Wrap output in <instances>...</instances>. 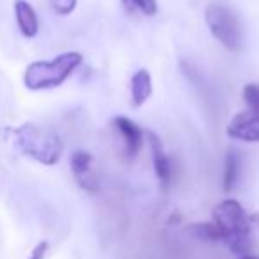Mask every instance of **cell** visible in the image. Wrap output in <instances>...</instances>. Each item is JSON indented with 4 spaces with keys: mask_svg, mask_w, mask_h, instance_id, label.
I'll use <instances>...</instances> for the list:
<instances>
[{
    "mask_svg": "<svg viewBox=\"0 0 259 259\" xmlns=\"http://www.w3.org/2000/svg\"><path fill=\"white\" fill-rule=\"evenodd\" d=\"M11 135L15 146L23 155L43 165H55L62 158L64 142L55 130L34 122H25L13 130Z\"/></svg>",
    "mask_w": 259,
    "mask_h": 259,
    "instance_id": "2",
    "label": "cell"
},
{
    "mask_svg": "<svg viewBox=\"0 0 259 259\" xmlns=\"http://www.w3.org/2000/svg\"><path fill=\"white\" fill-rule=\"evenodd\" d=\"M248 219H250L252 226H255L259 229V213H252V215H248Z\"/></svg>",
    "mask_w": 259,
    "mask_h": 259,
    "instance_id": "17",
    "label": "cell"
},
{
    "mask_svg": "<svg viewBox=\"0 0 259 259\" xmlns=\"http://www.w3.org/2000/svg\"><path fill=\"white\" fill-rule=\"evenodd\" d=\"M227 135L234 141L259 142V112L245 110L236 114L227 124Z\"/></svg>",
    "mask_w": 259,
    "mask_h": 259,
    "instance_id": "5",
    "label": "cell"
},
{
    "mask_svg": "<svg viewBox=\"0 0 259 259\" xmlns=\"http://www.w3.org/2000/svg\"><path fill=\"white\" fill-rule=\"evenodd\" d=\"M240 169H241V153L236 148H229L226 156V167H224V180L222 188L224 192H233L240 180Z\"/></svg>",
    "mask_w": 259,
    "mask_h": 259,
    "instance_id": "11",
    "label": "cell"
},
{
    "mask_svg": "<svg viewBox=\"0 0 259 259\" xmlns=\"http://www.w3.org/2000/svg\"><path fill=\"white\" fill-rule=\"evenodd\" d=\"M50 6L57 15H71L76 8V0H50Z\"/></svg>",
    "mask_w": 259,
    "mask_h": 259,
    "instance_id": "15",
    "label": "cell"
},
{
    "mask_svg": "<svg viewBox=\"0 0 259 259\" xmlns=\"http://www.w3.org/2000/svg\"><path fill=\"white\" fill-rule=\"evenodd\" d=\"M15 16H16V25H18L20 32L25 37H34L39 30V18L37 13L27 0H16L15 2Z\"/></svg>",
    "mask_w": 259,
    "mask_h": 259,
    "instance_id": "9",
    "label": "cell"
},
{
    "mask_svg": "<svg viewBox=\"0 0 259 259\" xmlns=\"http://www.w3.org/2000/svg\"><path fill=\"white\" fill-rule=\"evenodd\" d=\"M213 224L220 233V241L226 243L234 254L247 255L252 248V224L243 206L234 199L219 202L213 209Z\"/></svg>",
    "mask_w": 259,
    "mask_h": 259,
    "instance_id": "1",
    "label": "cell"
},
{
    "mask_svg": "<svg viewBox=\"0 0 259 259\" xmlns=\"http://www.w3.org/2000/svg\"><path fill=\"white\" fill-rule=\"evenodd\" d=\"M114 128L119 132V135L124 141V153L128 158H135L139 155L144 142V132L139 128L137 122H134L132 119L119 115L114 119Z\"/></svg>",
    "mask_w": 259,
    "mask_h": 259,
    "instance_id": "8",
    "label": "cell"
},
{
    "mask_svg": "<svg viewBox=\"0 0 259 259\" xmlns=\"http://www.w3.org/2000/svg\"><path fill=\"white\" fill-rule=\"evenodd\" d=\"M130 11H139L144 16H155L158 13L156 0H122Z\"/></svg>",
    "mask_w": 259,
    "mask_h": 259,
    "instance_id": "13",
    "label": "cell"
},
{
    "mask_svg": "<svg viewBox=\"0 0 259 259\" xmlns=\"http://www.w3.org/2000/svg\"><path fill=\"white\" fill-rule=\"evenodd\" d=\"M82 61L83 57L78 52H64L52 61L30 62L23 73V83L30 91H47L61 87L82 64Z\"/></svg>",
    "mask_w": 259,
    "mask_h": 259,
    "instance_id": "3",
    "label": "cell"
},
{
    "mask_svg": "<svg viewBox=\"0 0 259 259\" xmlns=\"http://www.w3.org/2000/svg\"><path fill=\"white\" fill-rule=\"evenodd\" d=\"M240 259H259V255H254V254H247V255H241Z\"/></svg>",
    "mask_w": 259,
    "mask_h": 259,
    "instance_id": "18",
    "label": "cell"
},
{
    "mask_svg": "<svg viewBox=\"0 0 259 259\" xmlns=\"http://www.w3.org/2000/svg\"><path fill=\"white\" fill-rule=\"evenodd\" d=\"M206 25L217 41L229 52L243 48V27L238 15L222 2H213L206 8Z\"/></svg>",
    "mask_w": 259,
    "mask_h": 259,
    "instance_id": "4",
    "label": "cell"
},
{
    "mask_svg": "<svg viewBox=\"0 0 259 259\" xmlns=\"http://www.w3.org/2000/svg\"><path fill=\"white\" fill-rule=\"evenodd\" d=\"M48 252V241H39V243L34 247V250L30 252L29 259H45Z\"/></svg>",
    "mask_w": 259,
    "mask_h": 259,
    "instance_id": "16",
    "label": "cell"
},
{
    "mask_svg": "<svg viewBox=\"0 0 259 259\" xmlns=\"http://www.w3.org/2000/svg\"><path fill=\"white\" fill-rule=\"evenodd\" d=\"M130 93H132V105L135 108L142 107L149 100V96L153 94V80H151V73L148 69H139L132 76Z\"/></svg>",
    "mask_w": 259,
    "mask_h": 259,
    "instance_id": "10",
    "label": "cell"
},
{
    "mask_svg": "<svg viewBox=\"0 0 259 259\" xmlns=\"http://www.w3.org/2000/svg\"><path fill=\"white\" fill-rule=\"evenodd\" d=\"M144 137L148 139L149 148H151L153 163H155V172L160 181V187L163 190H167L170 181H172V163H170V158L165 153V148H163L158 135L153 134V132H144Z\"/></svg>",
    "mask_w": 259,
    "mask_h": 259,
    "instance_id": "6",
    "label": "cell"
},
{
    "mask_svg": "<svg viewBox=\"0 0 259 259\" xmlns=\"http://www.w3.org/2000/svg\"><path fill=\"white\" fill-rule=\"evenodd\" d=\"M71 172L75 176L76 183L87 192L98 190V176L93 169V155L87 151H75L69 160Z\"/></svg>",
    "mask_w": 259,
    "mask_h": 259,
    "instance_id": "7",
    "label": "cell"
},
{
    "mask_svg": "<svg viewBox=\"0 0 259 259\" xmlns=\"http://www.w3.org/2000/svg\"><path fill=\"white\" fill-rule=\"evenodd\" d=\"M243 101L247 110L259 112V83H247L243 87Z\"/></svg>",
    "mask_w": 259,
    "mask_h": 259,
    "instance_id": "14",
    "label": "cell"
},
{
    "mask_svg": "<svg viewBox=\"0 0 259 259\" xmlns=\"http://www.w3.org/2000/svg\"><path fill=\"white\" fill-rule=\"evenodd\" d=\"M187 231L192 234V236L199 238V240H202V241H220V233L213 222L192 224Z\"/></svg>",
    "mask_w": 259,
    "mask_h": 259,
    "instance_id": "12",
    "label": "cell"
}]
</instances>
